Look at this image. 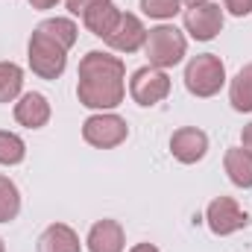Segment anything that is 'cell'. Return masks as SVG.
I'll return each instance as SVG.
<instances>
[{"label":"cell","mask_w":252,"mask_h":252,"mask_svg":"<svg viewBox=\"0 0 252 252\" xmlns=\"http://www.w3.org/2000/svg\"><path fill=\"white\" fill-rule=\"evenodd\" d=\"M76 97L88 109H115L126 97L124 85V62L118 56H109L103 50H91L79 62V85Z\"/></svg>","instance_id":"6da1fadb"},{"label":"cell","mask_w":252,"mask_h":252,"mask_svg":"<svg viewBox=\"0 0 252 252\" xmlns=\"http://www.w3.org/2000/svg\"><path fill=\"white\" fill-rule=\"evenodd\" d=\"M185 50H188V41H185V35H182L176 27L161 24V27H156V30L147 32L144 53H147L150 64L158 67V70L179 64L182 62V56H185Z\"/></svg>","instance_id":"7a4b0ae2"},{"label":"cell","mask_w":252,"mask_h":252,"mask_svg":"<svg viewBox=\"0 0 252 252\" xmlns=\"http://www.w3.org/2000/svg\"><path fill=\"white\" fill-rule=\"evenodd\" d=\"M223 82H226V67L214 53L193 56L185 67V88L193 97H214L223 88Z\"/></svg>","instance_id":"3957f363"},{"label":"cell","mask_w":252,"mask_h":252,"mask_svg":"<svg viewBox=\"0 0 252 252\" xmlns=\"http://www.w3.org/2000/svg\"><path fill=\"white\" fill-rule=\"evenodd\" d=\"M27 59H30L32 73H38L41 79H56L62 76L64 64H67V50L50 35H44L41 30H35L27 47Z\"/></svg>","instance_id":"277c9868"},{"label":"cell","mask_w":252,"mask_h":252,"mask_svg":"<svg viewBox=\"0 0 252 252\" xmlns=\"http://www.w3.org/2000/svg\"><path fill=\"white\" fill-rule=\"evenodd\" d=\"M129 94L138 106H156L170 94V76L158 67H138L129 79Z\"/></svg>","instance_id":"5b68a950"},{"label":"cell","mask_w":252,"mask_h":252,"mask_svg":"<svg viewBox=\"0 0 252 252\" xmlns=\"http://www.w3.org/2000/svg\"><path fill=\"white\" fill-rule=\"evenodd\" d=\"M126 135H129V126L118 115H94L82 124V138L100 150H112V147L124 144Z\"/></svg>","instance_id":"8992f818"},{"label":"cell","mask_w":252,"mask_h":252,"mask_svg":"<svg viewBox=\"0 0 252 252\" xmlns=\"http://www.w3.org/2000/svg\"><path fill=\"white\" fill-rule=\"evenodd\" d=\"M247 220H250L247 211H244L232 196H217V199H211L208 208H205V223H208V229H211L214 235H232V232L244 229Z\"/></svg>","instance_id":"52a82bcc"},{"label":"cell","mask_w":252,"mask_h":252,"mask_svg":"<svg viewBox=\"0 0 252 252\" xmlns=\"http://www.w3.org/2000/svg\"><path fill=\"white\" fill-rule=\"evenodd\" d=\"M185 30L190 32V38H196V41H211L223 30V9L217 3H211V0L188 6V12H185Z\"/></svg>","instance_id":"ba28073f"},{"label":"cell","mask_w":252,"mask_h":252,"mask_svg":"<svg viewBox=\"0 0 252 252\" xmlns=\"http://www.w3.org/2000/svg\"><path fill=\"white\" fill-rule=\"evenodd\" d=\"M144 41H147V30H144L141 18L129 15V12H121L115 30L106 35V44L115 47L118 53H135V50L144 47Z\"/></svg>","instance_id":"9c48e42d"},{"label":"cell","mask_w":252,"mask_h":252,"mask_svg":"<svg viewBox=\"0 0 252 252\" xmlns=\"http://www.w3.org/2000/svg\"><path fill=\"white\" fill-rule=\"evenodd\" d=\"M170 153L182 164H196L208 153V135L202 129H196V126H182L170 138Z\"/></svg>","instance_id":"30bf717a"},{"label":"cell","mask_w":252,"mask_h":252,"mask_svg":"<svg viewBox=\"0 0 252 252\" xmlns=\"http://www.w3.org/2000/svg\"><path fill=\"white\" fill-rule=\"evenodd\" d=\"M15 121L21 126H27V129L47 126V121H50V103H47V97L44 94H35V91L24 94L15 103Z\"/></svg>","instance_id":"8fae6325"},{"label":"cell","mask_w":252,"mask_h":252,"mask_svg":"<svg viewBox=\"0 0 252 252\" xmlns=\"http://www.w3.org/2000/svg\"><path fill=\"white\" fill-rule=\"evenodd\" d=\"M124 229L118 220H100L88 232V250L91 252H124Z\"/></svg>","instance_id":"7c38bea8"},{"label":"cell","mask_w":252,"mask_h":252,"mask_svg":"<svg viewBox=\"0 0 252 252\" xmlns=\"http://www.w3.org/2000/svg\"><path fill=\"white\" fill-rule=\"evenodd\" d=\"M38 252H79V235L64 223H53L41 232Z\"/></svg>","instance_id":"4fadbf2b"},{"label":"cell","mask_w":252,"mask_h":252,"mask_svg":"<svg viewBox=\"0 0 252 252\" xmlns=\"http://www.w3.org/2000/svg\"><path fill=\"white\" fill-rule=\"evenodd\" d=\"M223 164H226L229 179H232L238 188H252V153L250 150H244V147L226 150Z\"/></svg>","instance_id":"5bb4252c"},{"label":"cell","mask_w":252,"mask_h":252,"mask_svg":"<svg viewBox=\"0 0 252 252\" xmlns=\"http://www.w3.org/2000/svg\"><path fill=\"white\" fill-rule=\"evenodd\" d=\"M118 18H121V9H118L112 0H109V3H100V6H94L91 12H85V15H82V21H85L88 32H94V35H97V38H103V41H106V35L115 30Z\"/></svg>","instance_id":"9a60e30c"},{"label":"cell","mask_w":252,"mask_h":252,"mask_svg":"<svg viewBox=\"0 0 252 252\" xmlns=\"http://www.w3.org/2000/svg\"><path fill=\"white\" fill-rule=\"evenodd\" d=\"M229 100L235 112H252V64H244L232 85H229Z\"/></svg>","instance_id":"2e32d148"},{"label":"cell","mask_w":252,"mask_h":252,"mask_svg":"<svg viewBox=\"0 0 252 252\" xmlns=\"http://www.w3.org/2000/svg\"><path fill=\"white\" fill-rule=\"evenodd\" d=\"M35 30H41L44 35H50L53 41H59L64 50H70V47L76 44V32H79L70 18H47V21H41Z\"/></svg>","instance_id":"e0dca14e"},{"label":"cell","mask_w":252,"mask_h":252,"mask_svg":"<svg viewBox=\"0 0 252 252\" xmlns=\"http://www.w3.org/2000/svg\"><path fill=\"white\" fill-rule=\"evenodd\" d=\"M24 88V70L15 62H0V103H12Z\"/></svg>","instance_id":"ac0fdd59"},{"label":"cell","mask_w":252,"mask_h":252,"mask_svg":"<svg viewBox=\"0 0 252 252\" xmlns=\"http://www.w3.org/2000/svg\"><path fill=\"white\" fill-rule=\"evenodd\" d=\"M18 211H21V193H18L12 179L0 176V223L15 220Z\"/></svg>","instance_id":"d6986e66"},{"label":"cell","mask_w":252,"mask_h":252,"mask_svg":"<svg viewBox=\"0 0 252 252\" xmlns=\"http://www.w3.org/2000/svg\"><path fill=\"white\" fill-rule=\"evenodd\" d=\"M24 156H27V144L15 132H0V164H6V167L21 164Z\"/></svg>","instance_id":"ffe728a7"},{"label":"cell","mask_w":252,"mask_h":252,"mask_svg":"<svg viewBox=\"0 0 252 252\" xmlns=\"http://www.w3.org/2000/svg\"><path fill=\"white\" fill-rule=\"evenodd\" d=\"M141 9H144V15H150V18L167 21V18L179 15L182 0H141Z\"/></svg>","instance_id":"44dd1931"},{"label":"cell","mask_w":252,"mask_h":252,"mask_svg":"<svg viewBox=\"0 0 252 252\" xmlns=\"http://www.w3.org/2000/svg\"><path fill=\"white\" fill-rule=\"evenodd\" d=\"M100 3H109V0H67V12L70 15H85L94 6H100Z\"/></svg>","instance_id":"7402d4cb"},{"label":"cell","mask_w":252,"mask_h":252,"mask_svg":"<svg viewBox=\"0 0 252 252\" xmlns=\"http://www.w3.org/2000/svg\"><path fill=\"white\" fill-rule=\"evenodd\" d=\"M226 9H229L232 15L244 18V15H250L252 12V0H226Z\"/></svg>","instance_id":"603a6c76"},{"label":"cell","mask_w":252,"mask_h":252,"mask_svg":"<svg viewBox=\"0 0 252 252\" xmlns=\"http://www.w3.org/2000/svg\"><path fill=\"white\" fill-rule=\"evenodd\" d=\"M241 141H244V150H250V153H252V124L244 126V132H241Z\"/></svg>","instance_id":"cb8c5ba5"},{"label":"cell","mask_w":252,"mask_h":252,"mask_svg":"<svg viewBox=\"0 0 252 252\" xmlns=\"http://www.w3.org/2000/svg\"><path fill=\"white\" fill-rule=\"evenodd\" d=\"M59 0H30V6L32 9H50V6H56Z\"/></svg>","instance_id":"d4e9b609"},{"label":"cell","mask_w":252,"mask_h":252,"mask_svg":"<svg viewBox=\"0 0 252 252\" xmlns=\"http://www.w3.org/2000/svg\"><path fill=\"white\" fill-rule=\"evenodd\" d=\"M129 252H158V250H156L153 244H138V247H132Z\"/></svg>","instance_id":"484cf974"},{"label":"cell","mask_w":252,"mask_h":252,"mask_svg":"<svg viewBox=\"0 0 252 252\" xmlns=\"http://www.w3.org/2000/svg\"><path fill=\"white\" fill-rule=\"evenodd\" d=\"M188 6H196V3H208V0H185Z\"/></svg>","instance_id":"4316f807"},{"label":"cell","mask_w":252,"mask_h":252,"mask_svg":"<svg viewBox=\"0 0 252 252\" xmlns=\"http://www.w3.org/2000/svg\"><path fill=\"white\" fill-rule=\"evenodd\" d=\"M0 252H6V247H3V241H0Z\"/></svg>","instance_id":"83f0119b"}]
</instances>
